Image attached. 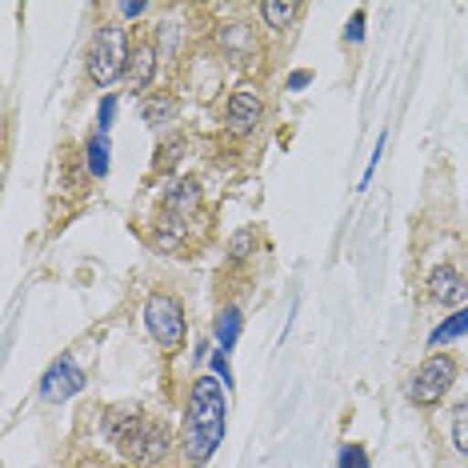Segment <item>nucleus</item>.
<instances>
[{"instance_id": "nucleus-1", "label": "nucleus", "mask_w": 468, "mask_h": 468, "mask_svg": "<svg viewBox=\"0 0 468 468\" xmlns=\"http://www.w3.org/2000/svg\"><path fill=\"white\" fill-rule=\"evenodd\" d=\"M225 392L220 380L200 377L188 397V420H185V456L193 464H205L225 441Z\"/></svg>"}, {"instance_id": "nucleus-2", "label": "nucleus", "mask_w": 468, "mask_h": 468, "mask_svg": "<svg viewBox=\"0 0 468 468\" xmlns=\"http://www.w3.org/2000/svg\"><path fill=\"white\" fill-rule=\"evenodd\" d=\"M104 429H109L116 449L129 452L133 461H156L165 452V429H156L153 420L136 417V412H112Z\"/></svg>"}, {"instance_id": "nucleus-3", "label": "nucleus", "mask_w": 468, "mask_h": 468, "mask_svg": "<svg viewBox=\"0 0 468 468\" xmlns=\"http://www.w3.org/2000/svg\"><path fill=\"white\" fill-rule=\"evenodd\" d=\"M129 65V40H124V28H101L97 40L89 48V72L97 84H112Z\"/></svg>"}, {"instance_id": "nucleus-4", "label": "nucleus", "mask_w": 468, "mask_h": 468, "mask_svg": "<svg viewBox=\"0 0 468 468\" xmlns=\"http://www.w3.org/2000/svg\"><path fill=\"white\" fill-rule=\"evenodd\" d=\"M456 380V360L452 356H429L424 365L409 377V400L412 404H436Z\"/></svg>"}, {"instance_id": "nucleus-5", "label": "nucleus", "mask_w": 468, "mask_h": 468, "mask_svg": "<svg viewBox=\"0 0 468 468\" xmlns=\"http://www.w3.org/2000/svg\"><path fill=\"white\" fill-rule=\"evenodd\" d=\"M148 333L156 336V345L165 348H180L185 345V308H180L176 296H153L144 308Z\"/></svg>"}, {"instance_id": "nucleus-6", "label": "nucleus", "mask_w": 468, "mask_h": 468, "mask_svg": "<svg viewBox=\"0 0 468 468\" xmlns=\"http://www.w3.org/2000/svg\"><path fill=\"white\" fill-rule=\"evenodd\" d=\"M84 388V372L72 365V360H57L48 372H45V380H40V397L45 400H69L72 392H80Z\"/></svg>"}, {"instance_id": "nucleus-7", "label": "nucleus", "mask_w": 468, "mask_h": 468, "mask_svg": "<svg viewBox=\"0 0 468 468\" xmlns=\"http://www.w3.org/2000/svg\"><path fill=\"white\" fill-rule=\"evenodd\" d=\"M257 121H261V97L252 89H237L229 101V129L244 136L257 129Z\"/></svg>"}, {"instance_id": "nucleus-8", "label": "nucleus", "mask_w": 468, "mask_h": 468, "mask_svg": "<svg viewBox=\"0 0 468 468\" xmlns=\"http://www.w3.org/2000/svg\"><path fill=\"white\" fill-rule=\"evenodd\" d=\"M429 289H432V296L441 304H461V301H468V284H464V276L456 272V269H436L432 281H429Z\"/></svg>"}, {"instance_id": "nucleus-9", "label": "nucleus", "mask_w": 468, "mask_h": 468, "mask_svg": "<svg viewBox=\"0 0 468 468\" xmlns=\"http://www.w3.org/2000/svg\"><path fill=\"white\" fill-rule=\"evenodd\" d=\"M240 313L237 308H225V313H220V321H217V340H220V353H232V345H237V336H240Z\"/></svg>"}, {"instance_id": "nucleus-10", "label": "nucleus", "mask_w": 468, "mask_h": 468, "mask_svg": "<svg viewBox=\"0 0 468 468\" xmlns=\"http://www.w3.org/2000/svg\"><path fill=\"white\" fill-rule=\"evenodd\" d=\"M464 333H468V308H461V313L449 316V321H444L441 328H436V333L429 336V345H432V348H441V345H449V340L464 336Z\"/></svg>"}, {"instance_id": "nucleus-11", "label": "nucleus", "mask_w": 468, "mask_h": 468, "mask_svg": "<svg viewBox=\"0 0 468 468\" xmlns=\"http://www.w3.org/2000/svg\"><path fill=\"white\" fill-rule=\"evenodd\" d=\"M84 161H89V173L92 176H104L109 173V133H97L89 141V156H84Z\"/></svg>"}, {"instance_id": "nucleus-12", "label": "nucleus", "mask_w": 468, "mask_h": 468, "mask_svg": "<svg viewBox=\"0 0 468 468\" xmlns=\"http://www.w3.org/2000/svg\"><path fill=\"white\" fill-rule=\"evenodd\" d=\"M261 13H264V20H269L272 28H284V25H289V20L296 16V5H289V0H284V5H281V0H269Z\"/></svg>"}, {"instance_id": "nucleus-13", "label": "nucleus", "mask_w": 468, "mask_h": 468, "mask_svg": "<svg viewBox=\"0 0 468 468\" xmlns=\"http://www.w3.org/2000/svg\"><path fill=\"white\" fill-rule=\"evenodd\" d=\"M452 444L461 452H468V400H461L452 412Z\"/></svg>"}, {"instance_id": "nucleus-14", "label": "nucleus", "mask_w": 468, "mask_h": 468, "mask_svg": "<svg viewBox=\"0 0 468 468\" xmlns=\"http://www.w3.org/2000/svg\"><path fill=\"white\" fill-rule=\"evenodd\" d=\"M173 116H176V101H168V97H161V101H144V121L165 124V121H173Z\"/></svg>"}, {"instance_id": "nucleus-15", "label": "nucleus", "mask_w": 468, "mask_h": 468, "mask_svg": "<svg viewBox=\"0 0 468 468\" xmlns=\"http://www.w3.org/2000/svg\"><path fill=\"white\" fill-rule=\"evenodd\" d=\"M153 65H156V60H153V48H141V52L133 57V84H136V89H144V80H148V72H153Z\"/></svg>"}, {"instance_id": "nucleus-16", "label": "nucleus", "mask_w": 468, "mask_h": 468, "mask_svg": "<svg viewBox=\"0 0 468 468\" xmlns=\"http://www.w3.org/2000/svg\"><path fill=\"white\" fill-rule=\"evenodd\" d=\"M336 464H340V468H368V452L360 449V444H345Z\"/></svg>"}, {"instance_id": "nucleus-17", "label": "nucleus", "mask_w": 468, "mask_h": 468, "mask_svg": "<svg viewBox=\"0 0 468 468\" xmlns=\"http://www.w3.org/2000/svg\"><path fill=\"white\" fill-rule=\"evenodd\" d=\"M197 205V185L188 180V185H176V193L173 200H168V212H176V208H193Z\"/></svg>"}, {"instance_id": "nucleus-18", "label": "nucleus", "mask_w": 468, "mask_h": 468, "mask_svg": "<svg viewBox=\"0 0 468 468\" xmlns=\"http://www.w3.org/2000/svg\"><path fill=\"white\" fill-rule=\"evenodd\" d=\"M112 116H116V97H104V101H101V121H97V133H109V129H112Z\"/></svg>"}, {"instance_id": "nucleus-19", "label": "nucleus", "mask_w": 468, "mask_h": 468, "mask_svg": "<svg viewBox=\"0 0 468 468\" xmlns=\"http://www.w3.org/2000/svg\"><path fill=\"white\" fill-rule=\"evenodd\" d=\"M360 37H365V13H356L353 25H348V40H360Z\"/></svg>"}, {"instance_id": "nucleus-20", "label": "nucleus", "mask_w": 468, "mask_h": 468, "mask_svg": "<svg viewBox=\"0 0 468 468\" xmlns=\"http://www.w3.org/2000/svg\"><path fill=\"white\" fill-rule=\"evenodd\" d=\"M217 372H220V380H225V385L232 380V372H229V360H225V353H217Z\"/></svg>"}, {"instance_id": "nucleus-21", "label": "nucleus", "mask_w": 468, "mask_h": 468, "mask_svg": "<svg viewBox=\"0 0 468 468\" xmlns=\"http://www.w3.org/2000/svg\"><path fill=\"white\" fill-rule=\"evenodd\" d=\"M308 80H313V77H308V72H292V77H289V89H304Z\"/></svg>"}, {"instance_id": "nucleus-22", "label": "nucleus", "mask_w": 468, "mask_h": 468, "mask_svg": "<svg viewBox=\"0 0 468 468\" xmlns=\"http://www.w3.org/2000/svg\"><path fill=\"white\" fill-rule=\"evenodd\" d=\"M144 13V5L141 0H133V5H124V16H141Z\"/></svg>"}]
</instances>
